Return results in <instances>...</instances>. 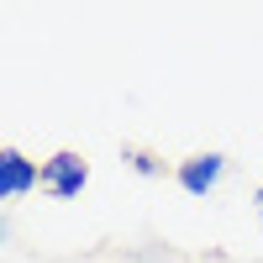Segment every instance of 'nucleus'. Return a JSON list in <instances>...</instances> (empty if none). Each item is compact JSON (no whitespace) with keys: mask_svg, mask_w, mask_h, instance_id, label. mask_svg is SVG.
<instances>
[{"mask_svg":"<svg viewBox=\"0 0 263 263\" xmlns=\"http://www.w3.org/2000/svg\"><path fill=\"white\" fill-rule=\"evenodd\" d=\"M121 158H126L132 168H137V174H147V179H158V174H163V158H158V153H142V147H121Z\"/></svg>","mask_w":263,"mask_h":263,"instance_id":"obj_4","label":"nucleus"},{"mask_svg":"<svg viewBox=\"0 0 263 263\" xmlns=\"http://www.w3.org/2000/svg\"><path fill=\"white\" fill-rule=\"evenodd\" d=\"M253 200H258V216H263V190H258V195H253Z\"/></svg>","mask_w":263,"mask_h":263,"instance_id":"obj_5","label":"nucleus"},{"mask_svg":"<svg viewBox=\"0 0 263 263\" xmlns=\"http://www.w3.org/2000/svg\"><path fill=\"white\" fill-rule=\"evenodd\" d=\"M90 184V158L74 147L53 153L48 163H42V195H53V200H74V195Z\"/></svg>","mask_w":263,"mask_h":263,"instance_id":"obj_1","label":"nucleus"},{"mask_svg":"<svg viewBox=\"0 0 263 263\" xmlns=\"http://www.w3.org/2000/svg\"><path fill=\"white\" fill-rule=\"evenodd\" d=\"M42 190V163H32L21 147L0 153V200H21V195Z\"/></svg>","mask_w":263,"mask_h":263,"instance_id":"obj_2","label":"nucleus"},{"mask_svg":"<svg viewBox=\"0 0 263 263\" xmlns=\"http://www.w3.org/2000/svg\"><path fill=\"white\" fill-rule=\"evenodd\" d=\"M227 174V158L221 153H190L184 163H174V179H179L184 195H211Z\"/></svg>","mask_w":263,"mask_h":263,"instance_id":"obj_3","label":"nucleus"}]
</instances>
